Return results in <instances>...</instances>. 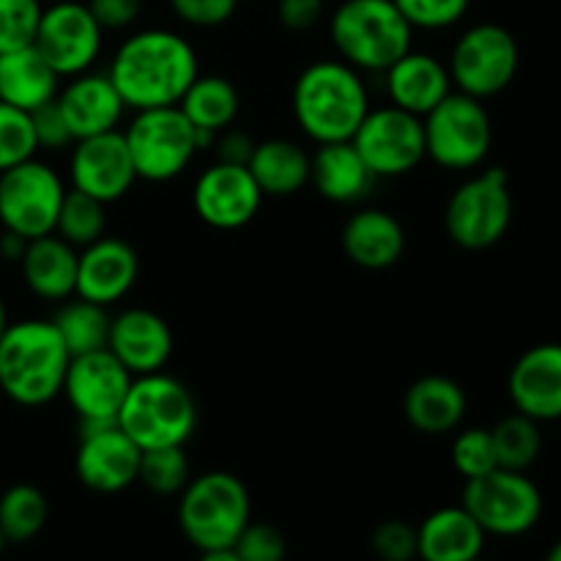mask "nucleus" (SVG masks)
<instances>
[{
  "mask_svg": "<svg viewBox=\"0 0 561 561\" xmlns=\"http://www.w3.org/2000/svg\"><path fill=\"white\" fill-rule=\"evenodd\" d=\"M104 31L85 3L60 0L42 11L33 47L58 71L60 80L91 71L102 55Z\"/></svg>",
  "mask_w": 561,
  "mask_h": 561,
  "instance_id": "14",
  "label": "nucleus"
},
{
  "mask_svg": "<svg viewBox=\"0 0 561 561\" xmlns=\"http://www.w3.org/2000/svg\"><path fill=\"white\" fill-rule=\"evenodd\" d=\"M370 548L378 561H414L416 526L405 524V520H383L373 529Z\"/></svg>",
  "mask_w": 561,
  "mask_h": 561,
  "instance_id": "42",
  "label": "nucleus"
},
{
  "mask_svg": "<svg viewBox=\"0 0 561 561\" xmlns=\"http://www.w3.org/2000/svg\"><path fill=\"white\" fill-rule=\"evenodd\" d=\"M340 247L354 266L383 272L403 257L405 230L394 214L365 206L345 219Z\"/></svg>",
  "mask_w": 561,
  "mask_h": 561,
  "instance_id": "23",
  "label": "nucleus"
},
{
  "mask_svg": "<svg viewBox=\"0 0 561 561\" xmlns=\"http://www.w3.org/2000/svg\"><path fill=\"white\" fill-rule=\"evenodd\" d=\"M290 110L299 129L316 146L345 142L370 113V93L362 71L345 60H316L296 77Z\"/></svg>",
  "mask_w": 561,
  "mask_h": 561,
  "instance_id": "2",
  "label": "nucleus"
},
{
  "mask_svg": "<svg viewBox=\"0 0 561 561\" xmlns=\"http://www.w3.org/2000/svg\"><path fill=\"white\" fill-rule=\"evenodd\" d=\"M140 277V257L129 241L107 236L82 247L77 257L75 296L93 305L113 307L131 294Z\"/></svg>",
  "mask_w": 561,
  "mask_h": 561,
  "instance_id": "19",
  "label": "nucleus"
},
{
  "mask_svg": "<svg viewBox=\"0 0 561 561\" xmlns=\"http://www.w3.org/2000/svg\"><path fill=\"white\" fill-rule=\"evenodd\" d=\"M36 135H33L31 113L0 102V173L14 164L36 157Z\"/></svg>",
  "mask_w": 561,
  "mask_h": 561,
  "instance_id": "38",
  "label": "nucleus"
},
{
  "mask_svg": "<svg viewBox=\"0 0 561 561\" xmlns=\"http://www.w3.org/2000/svg\"><path fill=\"white\" fill-rule=\"evenodd\" d=\"M422 126L427 159L444 170H477L491 153L493 121L474 96L453 91L422 118Z\"/></svg>",
  "mask_w": 561,
  "mask_h": 561,
  "instance_id": "9",
  "label": "nucleus"
},
{
  "mask_svg": "<svg viewBox=\"0 0 561 561\" xmlns=\"http://www.w3.org/2000/svg\"><path fill=\"white\" fill-rule=\"evenodd\" d=\"M323 0H277V20L285 31L307 33L323 20Z\"/></svg>",
  "mask_w": 561,
  "mask_h": 561,
  "instance_id": "45",
  "label": "nucleus"
},
{
  "mask_svg": "<svg viewBox=\"0 0 561 561\" xmlns=\"http://www.w3.org/2000/svg\"><path fill=\"white\" fill-rule=\"evenodd\" d=\"M104 230H107V206L91 195L66 190L64 206H60L58 222H55V236H60L75 250H82L102 239Z\"/></svg>",
  "mask_w": 561,
  "mask_h": 561,
  "instance_id": "35",
  "label": "nucleus"
},
{
  "mask_svg": "<svg viewBox=\"0 0 561 561\" xmlns=\"http://www.w3.org/2000/svg\"><path fill=\"white\" fill-rule=\"evenodd\" d=\"M394 5L414 31H447L463 20L471 0H394Z\"/></svg>",
  "mask_w": 561,
  "mask_h": 561,
  "instance_id": "40",
  "label": "nucleus"
},
{
  "mask_svg": "<svg viewBox=\"0 0 561 561\" xmlns=\"http://www.w3.org/2000/svg\"><path fill=\"white\" fill-rule=\"evenodd\" d=\"M233 551L241 561H285L288 540H285L277 526L250 520L239 535V540L233 542Z\"/></svg>",
  "mask_w": 561,
  "mask_h": 561,
  "instance_id": "41",
  "label": "nucleus"
},
{
  "mask_svg": "<svg viewBox=\"0 0 561 561\" xmlns=\"http://www.w3.org/2000/svg\"><path fill=\"white\" fill-rule=\"evenodd\" d=\"M546 561H561V540L553 542V546H551V551H548Z\"/></svg>",
  "mask_w": 561,
  "mask_h": 561,
  "instance_id": "51",
  "label": "nucleus"
},
{
  "mask_svg": "<svg viewBox=\"0 0 561 561\" xmlns=\"http://www.w3.org/2000/svg\"><path fill=\"white\" fill-rule=\"evenodd\" d=\"M518 42L507 27L496 22H480L460 33L447 60L455 91L480 102L507 91L518 75Z\"/></svg>",
  "mask_w": 561,
  "mask_h": 561,
  "instance_id": "10",
  "label": "nucleus"
},
{
  "mask_svg": "<svg viewBox=\"0 0 561 561\" xmlns=\"http://www.w3.org/2000/svg\"><path fill=\"white\" fill-rule=\"evenodd\" d=\"M329 38L340 60L362 75H383L394 60L414 49V27L394 0H343L329 16Z\"/></svg>",
  "mask_w": 561,
  "mask_h": 561,
  "instance_id": "5",
  "label": "nucleus"
},
{
  "mask_svg": "<svg viewBox=\"0 0 561 561\" xmlns=\"http://www.w3.org/2000/svg\"><path fill=\"white\" fill-rule=\"evenodd\" d=\"M513 225V190L502 168H488L466 179L449 195L444 230L460 250L482 252L496 247Z\"/></svg>",
  "mask_w": 561,
  "mask_h": 561,
  "instance_id": "7",
  "label": "nucleus"
},
{
  "mask_svg": "<svg viewBox=\"0 0 561 561\" xmlns=\"http://www.w3.org/2000/svg\"><path fill=\"white\" fill-rule=\"evenodd\" d=\"M60 91V77L36 47H22L0 55V102L33 113L53 102Z\"/></svg>",
  "mask_w": 561,
  "mask_h": 561,
  "instance_id": "29",
  "label": "nucleus"
},
{
  "mask_svg": "<svg viewBox=\"0 0 561 561\" xmlns=\"http://www.w3.org/2000/svg\"><path fill=\"white\" fill-rule=\"evenodd\" d=\"M85 5L96 16L102 31H124L135 25L142 11V0H88Z\"/></svg>",
  "mask_w": 561,
  "mask_h": 561,
  "instance_id": "46",
  "label": "nucleus"
},
{
  "mask_svg": "<svg viewBox=\"0 0 561 561\" xmlns=\"http://www.w3.org/2000/svg\"><path fill=\"white\" fill-rule=\"evenodd\" d=\"M142 449L115 422H80V444L75 453V474L88 491L121 493L140 474Z\"/></svg>",
  "mask_w": 561,
  "mask_h": 561,
  "instance_id": "15",
  "label": "nucleus"
},
{
  "mask_svg": "<svg viewBox=\"0 0 561 561\" xmlns=\"http://www.w3.org/2000/svg\"><path fill=\"white\" fill-rule=\"evenodd\" d=\"M214 146H217V162H230V164H247L252 157V148H255V142L250 140V135H244V131H219L217 140H214Z\"/></svg>",
  "mask_w": 561,
  "mask_h": 561,
  "instance_id": "47",
  "label": "nucleus"
},
{
  "mask_svg": "<svg viewBox=\"0 0 561 561\" xmlns=\"http://www.w3.org/2000/svg\"><path fill=\"white\" fill-rule=\"evenodd\" d=\"M25 247H27V241L22 239V236L9 233V230H3V233H0V257H5V261L20 263Z\"/></svg>",
  "mask_w": 561,
  "mask_h": 561,
  "instance_id": "48",
  "label": "nucleus"
},
{
  "mask_svg": "<svg viewBox=\"0 0 561 561\" xmlns=\"http://www.w3.org/2000/svg\"><path fill=\"white\" fill-rule=\"evenodd\" d=\"M197 561H241L236 557L233 548H222V551H203Z\"/></svg>",
  "mask_w": 561,
  "mask_h": 561,
  "instance_id": "49",
  "label": "nucleus"
},
{
  "mask_svg": "<svg viewBox=\"0 0 561 561\" xmlns=\"http://www.w3.org/2000/svg\"><path fill=\"white\" fill-rule=\"evenodd\" d=\"M351 142L376 179L409 175L427 159L422 118L394 107V104L370 107Z\"/></svg>",
  "mask_w": 561,
  "mask_h": 561,
  "instance_id": "13",
  "label": "nucleus"
},
{
  "mask_svg": "<svg viewBox=\"0 0 561 561\" xmlns=\"http://www.w3.org/2000/svg\"><path fill=\"white\" fill-rule=\"evenodd\" d=\"M471 561H488V559H482V557H477V559H471Z\"/></svg>",
  "mask_w": 561,
  "mask_h": 561,
  "instance_id": "53",
  "label": "nucleus"
},
{
  "mask_svg": "<svg viewBox=\"0 0 561 561\" xmlns=\"http://www.w3.org/2000/svg\"><path fill=\"white\" fill-rule=\"evenodd\" d=\"M510 403L535 422L561 420V343H540L515 359L507 376Z\"/></svg>",
  "mask_w": 561,
  "mask_h": 561,
  "instance_id": "21",
  "label": "nucleus"
},
{
  "mask_svg": "<svg viewBox=\"0 0 561 561\" xmlns=\"http://www.w3.org/2000/svg\"><path fill=\"white\" fill-rule=\"evenodd\" d=\"M453 466L463 480L491 474L499 469L491 427H466L453 442Z\"/></svg>",
  "mask_w": 561,
  "mask_h": 561,
  "instance_id": "37",
  "label": "nucleus"
},
{
  "mask_svg": "<svg viewBox=\"0 0 561 561\" xmlns=\"http://www.w3.org/2000/svg\"><path fill=\"white\" fill-rule=\"evenodd\" d=\"M49 504L42 488L16 482L0 496V531L5 542H31L47 526Z\"/></svg>",
  "mask_w": 561,
  "mask_h": 561,
  "instance_id": "33",
  "label": "nucleus"
},
{
  "mask_svg": "<svg viewBox=\"0 0 561 561\" xmlns=\"http://www.w3.org/2000/svg\"><path fill=\"white\" fill-rule=\"evenodd\" d=\"M118 425L142 453L162 447H186L197 431V400L181 378L148 373L131 378Z\"/></svg>",
  "mask_w": 561,
  "mask_h": 561,
  "instance_id": "4",
  "label": "nucleus"
},
{
  "mask_svg": "<svg viewBox=\"0 0 561 561\" xmlns=\"http://www.w3.org/2000/svg\"><path fill=\"white\" fill-rule=\"evenodd\" d=\"M247 168L263 197H294L310 184V153L285 137L255 142Z\"/></svg>",
  "mask_w": 561,
  "mask_h": 561,
  "instance_id": "30",
  "label": "nucleus"
},
{
  "mask_svg": "<svg viewBox=\"0 0 561 561\" xmlns=\"http://www.w3.org/2000/svg\"><path fill=\"white\" fill-rule=\"evenodd\" d=\"M137 181L164 184L184 173L201 153V137L181 107L137 110L124 129Z\"/></svg>",
  "mask_w": 561,
  "mask_h": 561,
  "instance_id": "8",
  "label": "nucleus"
},
{
  "mask_svg": "<svg viewBox=\"0 0 561 561\" xmlns=\"http://www.w3.org/2000/svg\"><path fill=\"white\" fill-rule=\"evenodd\" d=\"M69 181L71 190L96 197L104 206L129 195L131 186L137 184V173L124 131L115 129L107 135L77 140L69 157Z\"/></svg>",
  "mask_w": 561,
  "mask_h": 561,
  "instance_id": "18",
  "label": "nucleus"
},
{
  "mask_svg": "<svg viewBox=\"0 0 561 561\" xmlns=\"http://www.w3.org/2000/svg\"><path fill=\"white\" fill-rule=\"evenodd\" d=\"M252 520L250 491L230 471H206L179 493V529L197 551L233 548Z\"/></svg>",
  "mask_w": 561,
  "mask_h": 561,
  "instance_id": "6",
  "label": "nucleus"
},
{
  "mask_svg": "<svg viewBox=\"0 0 561 561\" xmlns=\"http://www.w3.org/2000/svg\"><path fill=\"white\" fill-rule=\"evenodd\" d=\"M3 548H5V537H3V531H0V553H3Z\"/></svg>",
  "mask_w": 561,
  "mask_h": 561,
  "instance_id": "52",
  "label": "nucleus"
},
{
  "mask_svg": "<svg viewBox=\"0 0 561 561\" xmlns=\"http://www.w3.org/2000/svg\"><path fill=\"white\" fill-rule=\"evenodd\" d=\"M5 327H9V310H5V301L3 296H0V337H3Z\"/></svg>",
  "mask_w": 561,
  "mask_h": 561,
  "instance_id": "50",
  "label": "nucleus"
},
{
  "mask_svg": "<svg viewBox=\"0 0 561 561\" xmlns=\"http://www.w3.org/2000/svg\"><path fill=\"white\" fill-rule=\"evenodd\" d=\"M190 480L192 466L184 447H162L142 453L137 482L146 485L153 496H179Z\"/></svg>",
  "mask_w": 561,
  "mask_h": 561,
  "instance_id": "36",
  "label": "nucleus"
},
{
  "mask_svg": "<svg viewBox=\"0 0 561 561\" xmlns=\"http://www.w3.org/2000/svg\"><path fill=\"white\" fill-rule=\"evenodd\" d=\"M49 321L55 323L71 356L107 348L110 321H113L107 307L93 305V301L80 299V296H71V299L60 305V310Z\"/></svg>",
  "mask_w": 561,
  "mask_h": 561,
  "instance_id": "32",
  "label": "nucleus"
},
{
  "mask_svg": "<svg viewBox=\"0 0 561 561\" xmlns=\"http://www.w3.org/2000/svg\"><path fill=\"white\" fill-rule=\"evenodd\" d=\"M31 121H33V135H36L38 151H60V148L75 146V137H71L64 113H60L55 99L49 104H44V107L33 110Z\"/></svg>",
  "mask_w": 561,
  "mask_h": 561,
  "instance_id": "44",
  "label": "nucleus"
},
{
  "mask_svg": "<svg viewBox=\"0 0 561 561\" xmlns=\"http://www.w3.org/2000/svg\"><path fill=\"white\" fill-rule=\"evenodd\" d=\"M55 102L64 113L75 142L115 131L126 113L124 99L107 71H82V75L69 77Z\"/></svg>",
  "mask_w": 561,
  "mask_h": 561,
  "instance_id": "22",
  "label": "nucleus"
},
{
  "mask_svg": "<svg viewBox=\"0 0 561 561\" xmlns=\"http://www.w3.org/2000/svg\"><path fill=\"white\" fill-rule=\"evenodd\" d=\"M107 75L131 113L175 107L201 75V60L181 33L146 27L121 42Z\"/></svg>",
  "mask_w": 561,
  "mask_h": 561,
  "instance_id": "1",
  "label": "nucleus"
},
{
  "mask_svg": "<svg viewBox=\"0 0 561 561\" xmlns=\"http://www.w3.org/2000/svg\"><path fill=\"white\" fill-rule=\"evenodd\" d=\"M499 469L529 471L542 453L540 422L524 414H510L491 427Z\"/></svg>",
  "mask_w": 561,
  "mask_h": 561,
  "instance_id": "34",
  "label": "nucleus"
},
{
  "mask_svg": "<svg viewBox=\"0 0 561 561\" xmlns=\"http://www.w3.org/2000/svg\"><path fill=\"white\" fill-rule=\"evenodd\" d=\"M42 11L38 0H0V55L36 42Z\"/></svg>",
  "mask_w": 561,
  "mask_h": 561,
  "instance_id": "39",
  "label": "nucleus"
},
{
  "mask_svg": "<svg viewBox=\"0 0 561 561\" xmlns=\"http://www.w3.org/2000/svg\"><path fill=\"white\" fill-rule=\"evenodd\" d=\"M107 351L131 376L162 373L173 359V329L148 307H126L110 321Z\"/></svg>",
  "mask_w": 561,
  "mask_h": 561,
  "instance_id": "20",
  "label": "nucleus"
},
{
  "mask_svg": "<svg viewBox=\"0 0 561 561\" xmlns=\"http://www.w3.org/2000/svg\"><path fill=\"white\" fill-rule=\"evenodd\" d=\"M488 535L463 504L433 510L416 526V559L422 561H471L482 557Z\"/></svg>",
  "mask_w": 561,
  "mask_h": 561,
  "instance_id": "27",
  "label": "nucleus"
},
{
  "mask_svg": "<svg viewBox=\"0 0 561 561\" xmlns=\"http://www.w3.org/2000/svg\"><path fill=\"white\" fill-rule=\"evenodd\" d=\"M460 504L493 537H524L542 518V493L526 471L493 469L491 474L466 480Z\"/></svg>",
  "mask_w": 561,
  "mask_h": 561,
  "instance_id": "12",
  "label": "nucleus"
},
{
  "mask_svg": "<svg viewBox=\"0 0 561 561\" xmlns=\"http://www.w3.org/2000/svg\"><path fill=\"white\" fill-rule=\"evenodd\" d=\"M192 206L208 228L241 230L261 211L263 192L247 164L214 162L197 175Z\"/></svg>",
  "mask_w": 561,
  "mask_h": 561,
  "instance_id": "17",
  "label": "nucleus"
},
{
  "mask_svg": "<svg viewBox=\"0 0 561 561\" xmlns=\"http://www.w3.org/2000/svg\"><path fill=\"white\" fill-rule=\"evenodd\" d=\"M376 175L359 157L354 142H323L310 153V184L334 206H356L370 195Z\"/></svg>",
  "mask_w": 561,
  "mask_h": 561,
  "instance_id": "25",
  "label": "nucleus"
},
{
  "mask_svg": "<svg viewBox=\"0 0 561 561\" xmlns=\"http://www.w3.org/2000/svg\"><path fill=\"white\" fill-rule=\"evenodd\" d=\"M383 80H387L389 102L420 118H425L455 91L447 64H442L436 55L416 53V49H409L403 58L394 60L383 71Z\"/></svg>",
  "mask_w": 561,
  "mask_h": 561,
  "instance_id": "24",
  "label": "nucleus"
},
{
  "mask_svg": "<svg viewBox=\"0 0 561 561\" xmlns=\"http://www.w3.org/2000/svg\"><path fill=\"white\" fill-rule=\"evenodd\" d=\"M77 257L80 250L49 233L27 241L20 257V272L27 290L44 301H66L77 290Z\"/></svg>",
  "mask_w": 561,
  "mask_h": 561,
  "instance_id": "28",
  "label": "nucleus"
},
{
  "mask_svg": "<svg viewBox=\"0 0 561 561\" xmlns=\"http://www.w3.org/2000/svg\"><path fill=\"white\" fill-rule=\"evenodd\" d=\"M71 354L53 321H9L0 337V392L16 405L38 409L64 392Z\"/></svg>",
  "mask_w": 561,
  "mask_h": 561,
  "instance_id": "3",
  "label": "nucleus"
},
{
  "mask_svg": "<svg viewBox=\"0 0 561 561\" xmlns=\"http://www.w3.org/2000/svg\"><path fill=\"white\" fill-rule=\"evenodd\" d=\"M170 9L192 27H219L236 14L239 0H170Z\"/></svg>",
  "mask_w": 561,
  "mask_h": 561,
  "instance_id": "43",
  "label": "nucleus"
},
{
  "mask_svg": "<svg viewBox=\"0 0 561 561\" xmlns=\"http://www.w3.org/2000/svg\"><path fill=\"white\" fill-rule=\"evenodd\" d=\"M131 373L107 348L71 356L64 398L80 422H115L131 387Z\"/></svg>",
  "mask_w": 561,
  "mask_h": 561,
  "instance_id": "16",
  "label": "nucleus"
},
{
  "mask_svg": "<svg viewBox=\"0 0 561 561\" xmlns=\"http://www.w3.org/2000/svg\"><path fill=\"white\" fill-rule=\"evenodd\" d=\"M469 411L463 387L449 376H422L405 389L403 416L422 436H447L458 431Z\"/></svg>",
  "mask_w": 561,
  "mask_h": 561,
  "instance_id": "26",
  "label": "nucleus"
},
{
  "mask_svg": "<svg viewBox=\"0 0 561 561\" xmlns=\"http://www.w3.org/2000/svg\"><path fill=\"white\" fill-rule=\"evenodd\" d=\"M181 113L197 131L219 135L230 129L241 113V93L236 82L222 75H197L179 102Z\"/></svg>",
  "mask_w": 561,
  "mask_h": 561,
  "instance_id": "31",
  "label": "nucleus"
},
{
  "mask_svg": "<svg viewBox=\"0 0 561 561\" xmlns=\"http://www.w3.org/2000/svg\"><path fill=\"white\" fill-rule=\"evenodd\" d=\"M66 184L53 164L27 159L0 173V228L25 241L55 233Z\"/></svg>",
  "mask_w": 561,
  "mask_h": 561,
  "instance_id": "11",
  "label": "nucleus"
}]
</instances>
